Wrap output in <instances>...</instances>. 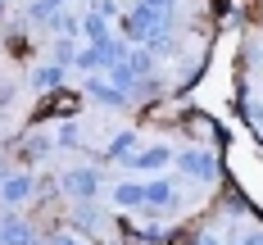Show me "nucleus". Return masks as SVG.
I'll return each instance as SVG.
<instances>
[{
  "label": "nucleus",
  "instance_id": "nucleus-1",
  "mask_svg": "<svg viewBox=\"0 0 263 245\" xmlns=\"http://www.w3.org/2000/svg\"><path fill=\"white\" fill-rule=\"evenodd\" d=\"M64 191L78 195V200H91V195L100 191V173H96V168H68V173H64Z\"/></svg>",
  "mask_w": 263,
  "mask_h": 245
},
{
  "label": "nucleus",
  "instance_id": "nucleus-2",
  "mask_svg": "<svg viewBox=\"0 0 263 245\" xmlns=\"http://www.w3.org/2000/svg\"><path fill=\"white\" fill-rule=\"evenodd\" d=\"M173 159V150L168 145H155V150H141V155H132V168H141V173H150V168H163V163Z\"/></svg>",
  "mask_w": 263,
  "mask_h": 245
},
{
  "label": "nucleus",
  "instance_id": "nucleus-3",
  "mask_svg": "<svg viewBox=\"0 0 263 245\" xmlns=\"http://www.w3.org/2000/svg\"><path fill=\"white\" fill-rule=\"evenodd\" d=\"M114 204H123V209L145 204V186H141V182H123V186H114Z\"/></svg>",
  "mask_w": 263,
  "mask_h": 245
}]
</instances>
